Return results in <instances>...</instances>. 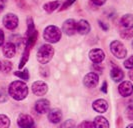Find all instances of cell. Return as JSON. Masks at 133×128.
<instances>
[{"instance_id":"6da1fadb","label":"cell","mask_w":133,"mask_h":128,"mask_svg":"<svg viewBox=\"0 0 133 128\" xmlns=\"http://www.w3.org/2000/svg\"><path fill=\"white\" fill-rule=\"evenodd\" d=\"M9 95L15 100H23L28 95V87L23 81H13L8 87Z\"/></svg>"},{"instance_id":"7a4b0ae2","label":"cell","mask_w":133,"mask_h":128,"mask_svg":"<svg viewBox=\"0 0 133 128\" xmlns=\"http://www.w3.org/2000/svg\"><path fill=\"white\" fill-rule=\"evenodd\" d=\"M54 55V48L50 44H44L38 49L37 60L41 64H47Z\"/></svg>"},{"instance_id":"3957f363","label":"cell","mask_w":133,"mask_h":128,"mask_svg":"<svg viewBox=\"0 0 133 128\" xmlns=\"http://www.w3.org/2000/svg\"><path fill=\"white\" fill-rule=\"evenodd\" d=\"M43 37L48 43H56L61 38V30L57 26H47L43 32Z\"/></svg>"},{"instance_id":"277c9868","label":"cell","mask_w":133,"mask_h":128,"mask_svg":"<svg viewBox=\"0 0 133 128\" xmlns=\"http://www.w3.org/2000/svg\"><path fill=\"white\" fill-rule=\"evenodd\" d=\"M110 50L115 57L122 59L127 55V50L122 42L119 40H114L110 44Z\"/></svg>"},{"instance_id":"5b68a950","label":"cell","mask_w":133,"mask_h":128,"mask_svg":"<svg viewBox=\"0 0 133 128\" xmlns=\"http://www.w3.org/2000/svg\"><path fill=\"white\" fill-rule=\"evenodd\" d=\"M3 25L6 27L7 29H9V30H13L15 29L17 25H18V17L13 13H7L4 17H3Z\"/></svg>"},{"instance_id":"8992f818","label":"cell","mask_w":133,"mask_h":128,"mask_svg":"<svg viewBox=\"0 0 133 128\" xmlns=\"http://www.w3.org/2000/svg\"><path fill=\"white\" fill-rule=\"evenodd\" d=\"M99 82V76L95 72H90L87 73L84 78H83V83L87 88H93L95 87Z\"/></svg>"},{"instance_id":"52a82bcc","label":"cell","mask_w":133,"mask_h":128,"mask_svg":"<svg viewBox=\"0 0 133 128\" xmlns=\"http://www.w3.org/2000/svg\"><path fill=\"white\" fill-rule=\"evenodd\" d=\"M118 92L122 97H129L133 93V84L130 81H123L118 86Z\"/></svg>"},{"instance_id":"ba28073f","label":"cell","mask_w":133,"mask_h":128,"mask_svg":"<svg viewBox=\"0 0 133 128\" xmlns=\"http://www.w3.org/2000/svg\"><path fill=\"white\" fill-rule=\"evenodd\" d=\"M48 86L43 81H35L32 84V92L36 96H43L47 93Z\"/></svg>"},{"instance_id":"9c48e42d","label":"cell","mask_w":133,"mask_h":128,"mask_svg":"<svg viewBox=\"0 0 133 128\" xmlns=\"http://www.w3.org/2000/svg\"><path fill=\"white\" fill-rule=\"evenodd\" d=\"M62 30L66 35H74L75 32H77V22L74 19H68L63 23Z\"/></svg>"},{"instance_id":"30bf717a","label":"cell","mask_w":133,"mask_h":128,"mask_svg":"<svg viewBox=\"0 0 133 128\" xmlns=\"http://www.w3.org/2000/svg\"><path fill=\"white\" fill-rule=\"evenodd\" d=\"M89 58L93 63H101L105 58V53L103 52V50L95 48L89 52Z\"/></svg>"},{"instance_id":"8fae6325","label":"cell","mask_w":133,"mask_h":128,"mask_svg":"<svg viewBox=\"0 0 133 128\" xmlns=\"http://www.w3.org/2000/svg\"><path fill=\"white\" fill-rule=\"evenodd\" d=\"M17 123L20 127H32L34 125V120L30 115L20 114L18 116V119H17Z\"/></svg>"},{"instance_id":"7c38bea8","label":"cell","mask_w":133,"mask_h":128,"mask_svg":"<svg viewBox=\"0 0 133 128\" xmlns=\"http://www.w3.org/2000/svg\"><path fill=\"white\" fill-rule=\"evenodd\" d=\"M50 107V102L47 99H39L35 103V110L40 114H45Z\"/></svg>"},{"instance_id":"4fadbf2b","label":"cell","mask_w":133,"mask_h":128,"mask_svg":"<svg viewBox=\"0 0 133 128\" xmlns=\"http://www.w3.org/2000/svg\"><path fill=\"white\" fill-rule=\"evenodd\" d=\"M92 107H93V109L96 112L104 113V112H106L107 109H108V103L104 99H97V100H95L93 102Z\"/></svg>"},{"instance_id":"5bb4252c","label":"cell","mask_w":133,"mask_h":128,"mask_svg":"<svg viewBox=\"0 0 133 128\" xmlns=\"http://www.w3.org/2000/svg\"><path fill=\"white\" fill-rule=\"evenodd\" d=\"M2 51L6 58H12L16 53V46L12 42H7L2 48Z\"/></svg>"},{"instance_id":"9a60e30c","label":"cell","mask_w":133,"mask_h":128,"mask_svg":"<svg viewBox=\"0 0 133 128\" xmlns=\"http://www.w3.org/2000/svg\"><path fill=\"white\" fill-rule=\"evenodd\" d=\"M48 119L51 123L57 124L62 120V112L60 109H52L48 113Z\"/></svg>"},{"instance_id":"2e32d148","label":"cell","mask_w":133,"mask_h":128,"mask_svg":"<svg viewBox=\"0 0 133 128\" xmlns=\"http://www.w3.org/2000/svg\"><path fill=\"white\" fill-rule=\"evenodd\" d=\"M90 31V24L86 20H80L77 22V32L81 35H86Z\"/></svg>"},{"instance_id":"e0dca14e","label":"cell","mask_w":133,"mask_h":128,"mask_svg":"<svg viewBox=\"0 0 133 128\" xmlns=\"http://www.w3.org/2000/svg\"><path fill=\"white\" fill-rule=\"evenodd\" d=\"M121 25L126 29H132L133 28V14H125L120 19Z\"/></svg>"},{"instance_id":"ac0fdd59","label":"cell","mask_w":133,"mask_h":128,"mask_svg":"<svg viewBox=\"0 0 133 128\" xmlns=\"http://www.w3.org/2000/svg\"><path fill=\"white\" fill-rule=\"evenodd\" d=\"M110 76H111V78H112V80L114 82H120V81H122V79L124 78V73H123V71L119 67L115 66V67H113L111 69Z\"/></svg>"},{"instance_id":"d6986e66","label":"cell","mask_w":133,"mask_h":128,"mask_svg":"<svg viewBox=\"0 0 133 128\" xmlns=\"http://www.w3.org/2000/svg\"><path fill=\"white\" fill-rule=\"evenodd\" d=\"M94 124H95V127H101V128L109 127V123L107 121V119L104 118L103 116H97V117H95Z\"/></svg>"},{"instance_id":"ffe728a7","label":"cell","mask_w":133,"mask_h":128,"mask_svg":"<svg viewBox=\"0 0 133 128\" xmlns=\"http://www.w3.org/2000/svg\"><path fill=\"white\" fill-rule=\"evenodd\" d=\"M37 35H38V33H37L36 30H34V31H32L30 34L27 35L26 47L31 48L33 46L34 44H35V42H36V40H37Z\"/></svg>"},{"instance_id":"44dd1931","label":"cell","mask_w":133,"mask_h":128,"mask_svg":"<svg viewBox=\"0 0 133 128\" xmlns=\"http://www.w3.org/2000/svg\"><path fill=\"white\" fill-rule=\"evenodd\" d=\"M60 5V1H51V2H48L46 4H44V10L46 11L47 13H51L53 12L54 10H56Z\"/></svg>"},{"instance_id":"7402d4cb","label":"cell","mask_w":133,"mask_h":128,"mask_svg":"<svg viewBox=\"0 0 133 128\" xmlns=\"http://www.w3.org/2000/svg\"><path fill=\"white\" fill-rule=\"evenodd\" d=\"M29 50H30V48H28L25 46V50H24V52H23L22 58H21V60H20L19 66H18L19 69H22L23 66L25 65V63L27 62V60H28V58H29Z\"/></svg>"},{"instance_id":"603a6c76","label":"cell","mask_w":133,"mask_h":128,"mask_svg":"<svg viewBox=\"0 0 133 128\" xmlns=\"http://www.w3.org/2000/svg\"><path fill=\"white\" fill-rule=\"evenodd\" d=\"M10 125V120L6 115L0 114V128H6Z\"/></svg>"},{"instance_id":"cb8c5ba5","label":"cell","mask_w":133,"mask_h":128,"mask_svg":"<svg viewBox=\"0 0 133 128\" xmlns=\"http://www.w3.org/2000/svg\"><path fill=\"white\" fill-rule=\"evenodd\" d=\"M14 75L19 77L22 80H28L29 79V72H28L27 69H24L23 71H16V72H14Z\"/></svg>"},{"instance_id":"d4e9b609","label":"cell","mask_w":133,"mask_h":128,"mask_svg":"<svg viewBox=\"0 0 133 128\" xmlns=\"http://www.w3.org/2000/svg\"><path fill=\"white\" fill-rule=\"evenodd\" d=\"M120 35H121V37H122L123 39H130V38L133 37V31L131 29H126V28H125V30L121 31Z\"/></svg>"},{"instance_id":"484cf974","label":"cell","mask_w":133,"mask_h":128,"mask_svg":"<svg viewBox=\"0 0 133 128\" xmlns=\"http://www.w3.org/2000/svg\"><path fill=\"white\" fill-rule=\"evenodd\" d=\"M35 29H34L33 20H32V18H28V20H27V35L30 34Z\"/></svg>"},{"instance_id":"4316f807","label":"cell","mask_w":133,"mask_h":128,"mask_svg":"<svg viewBox=\"0 0 133 128\" xmlns=\"http://www.w3.org/2000/svg\"><path fill=\"white\" fill-rule=\"evenodd\" d=\"M74 2H75V0H65V1L62 3L61 8H60L59 10L60 11H62V10H66L67 8H68L69 6H71Z\"/></svg>"},{"instance_id":"83f0119b","label":"cell","mask_w":133,"mask_h":128,"mask_svg":"<svg viewBox=\"0 0 133 128\" xmlns=\"http://www.w3.org/2000/svg\"><path fill=\"white\" fill-rule=\"evenodd\" d=\"M2 65H3V71H4L5 73H8V72L11 71V69H12V64H11V62L5 60L3 62Z\"/></svg>"},{"instance_id":"f1b7e54d","label":"cell","mask_w":133,"mask_h":128,"mask_svg":"<svg viewBox=\"0 0 133 128\" xmlns=\"http://www.w3.org/2000/svg\"><path fill=\"white\" fill-rule=\"evenodd\" d=\"M124 67L127 69H132L133 68V56H130L124 61Z\"/></svg>"},{"instance_id":"f546056e","label":"cell","mask_w":133,"mask_h":128,"mask_svg":"<svg viewBox=\"0 0 133 128\" xmlns=\"http://www.w3.org/2000/svg\"><path fill=\"white\" fill-rule=\"evenodd\" d=\"M8 98L7 96V92L4 90V89H0V103H3L5 102Z\"/></svg>"},{"instance_id":"4dcf8cb0","label":"cell","mask_w":133,"mask_h":128,"mask_svg":"<svg viewBox=\"0 0 133 128\" xmlns=\"http://www.w3.org/2000/svg\"><path fill=\"white\" fill-rule=\"evenodd\" d=\"M126 115H127V118L129 120H132L133 121V106H129V107L127 108Z\"/></svg>"},{"instance_id":"1f68e13d","label":"cell","mask_w":133,"mask_h":128,"mask_svg":"<svg viewBox=\"0 0 133 128\" xmlns=\"http://www.w3.org/2000/svg\"><path fill=\"white\" fill-rule=\"evenodd\" d=\"M80 127H95V124H94V122H89V121H84L82 122L81 124L79 125Z\"/></svg>"},{"instance_id":"d6a6232c","label":"cell","mask_w":133,"mask_h":128,"mask_svg":"<svg viewBox=\"0 0 133 128\" xmlns=\"http://www.w3.org/2000/svg\"><path fill=\"white\" fill-rule=\"evenodd\" d=\"M98 64H99V63H94L93 66H92V69L95 70V73H96V72H98V73H101V72H102V68L99 67Z\"/></svg>"},{"instance_id":"836d02e7","label":"cell","mask_w":133,"mask_h":128,"mask_svg":"<svg viewBox=\"0 0 133 128\" xmlns=\"http://www.w3.org/2000/svg\"><path fill=\"white\" fill-rule=\"evenodd\" d=\"M92 2L97 6H102L103 4H105L106 0H92Z\"/></svg>"},{"instance_id":"e575fe53","label":"cell","mask_w":133,"mask_h":128,"mask_svg":"<svg viewBox=\"0 0 133 128\" xmlns=\"http://www.w3.org/2000/svg\"><path fill=\"white\" fill-rule=\"evenodd\" d=\"M62 126H63V127H68V126H69V127H71V126L74 127V126H75V123H74L73 121H71V120H67L65 123H63Z\"/></svg>"},{"instance_id":"d590c367","label":"cell","mask_w":133,"mask_h":128,"mask_svg":"<svg viewBox=\"0 0 133 128\" xmlns=\"http://www.w3.org/2000/svg\"><path fill=\"white\" fill-rule=\"evenodd\" d=\"M4 43V32L2 29H0V46H2Z\"/></svg>"},{"instance_id":"8d00e7d4","label":"cell","mask_w":133,"mask_h":128,"mask_svg":"<svg viewBox=\"0 0 133 128\" xmlns=\"http://www.w3.org/2000/svg\"><path fill=\"white\" fill-rule=\"evenodd\" d=\"M98 23H99V26L101 27V28H102L104 31H107V30H108V26H107V25H105V23H103L102 21H100V20L98 21Z\"/></svg>"},{"instance_id":"74e56055","label":"cell","mask_w":133,"mask_h":128,"mask_svg":"<svg viewBox=\"0 0 133 128\" xmlns=\"http://www.w3.org/2000/svg\"><path fill=\"white\" fill-rule=\"evenodd\" d=\"M4 7H5V0H0V12L4 10Z\"/></svg>"},{"instance_id":"f35d334b","label":"cell","mask_w":133,"mask_h":128,"mask_svg":"<svg viewBox=\"0 0 133 128\" xmlns=\"http://www.w3.org/2000/svg\"><path fill=\"white\" fill-rule=\"evenodd\" d=\"M101 91H102V92H104V93H107V82L106 81L103 83L102 88H101Z\"/></svg>"},{"instance_id":"ab89813d","label":"cell","mask_w":133,"mask_h":128,"mask_svg":"<svg viewBox=\"0 0 133 128\" xmlns=\"http://www.w3.org/2000/svg\"><path fill=\"white\" fill-rule=\"evenodd\" d=\"M40 70H42V71H46V70H48V68H47V67L40 68ZM41 74L43 75V76H45V77H46V76H48V74H49V73H44V72H41Z\"/></svg>"},{"instance_id":"60d3db41","label":"cell","mask_w":133,"mask_h":128,"mask_svg":"<svg viewBox=\"0 0 133 128\" xmlns=\"http://www.w3.org/2000/svg\"><path fill=\"white\" fill-rule=\"evenodd\" d=\"M129 78L133 81V68L130 70V72H129Z\"/></svg>"},{"instance_id":"b9f144b4","label":"cell","mask_w":133,"mask_h":128,"mask_svg":"<svg viewBox=\"0 0 133 128\" xmlns=\"http://www.w3.org/2000/svg\"><path fill=\"white\" fill-rule=\"evenodd\" d=\"M127 127H133V124H129V125H128V126H127Z\"/></svg>"},{"instance_id":"7bdbcfd3","label":"cell","mask_w":133,"mask_h":128,"mask_svg":"<svg viewBox=\"0 0 133 128\" xmlns=\"http://www.w3.org/2000/svg\"><path fill=\"white\" fill-rule=\"evenodd\" d=\"M1 68H2V64H1V62H0V70H1Z\"/></svg>"},{"instance_id":"ee69618b","label":"cell","mask_w":133,"mask_h":128,"mask_svg":"<svg viewBox=\"0 0 133 128\" xmlns=\"http://www.w3.org/2000/svg\"><path fill=\"white\" fill-rule=\"evenodd\" d=\"M132 47H133V42H132Z\"/></svg>"}]
</instances>
